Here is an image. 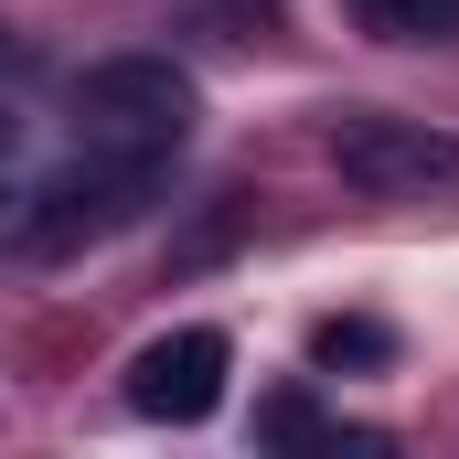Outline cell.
<instances>
[{
	"mask_svg": "<svg viewBox=\"0 0 459 459\" xmlns=\"http://www.w3.org/2000/svg\"><path fill=\"white\" fill-rule=\"evenodd\" d=\"M225 363H235V342L214 321H182V332H160V342L128 363V406L160 417V428H204L225 406Z\"/></svg>",
	"mask_w": 459,
	"mask_h": 459,
	"instance_id": "4",
	"label": "cell"
},
{
	"mask_svg": "<svg viewBox=\"0 0 459 459\" xmlns=\"http://www.w3.org/2000/svg\"><path fill=\"white\" fill-rule=\"evenodd\" d=\"M193 75L182 65H160V54H108V65H86L75 75V139L86 150H117V160H182V139H193Z\"/></svg>",
	"mask_w": 459,
	"mask_h": 459,
	"instance_id": "1",
	"label": "cell"
},
{
	"mask_svg": "<svg viewBox=\"0 0 459 459\" xmlns=\"http://www.w3.org/2000/svg\"><path fill=\"white\" fill-rule=\"evenodd\" d=\"M332 171L363 204H449L459 214V128H428V117L352 108L332 128Z\"/></svg>",
	"mask_w": 459,
	"mask_h": 459,
	"instance_id": "3",
	"label": "cell"
},
{
	"mask_svg": "<svg viewBox=\"0 0 459 459\" xmlns=\"http://www.w3.org/2000/svg\"><path fill=\"white\" fill-rule=\"evenodd\" d=\"M150 193H160V160H117V150H86V139H75V160L22 193L11 235H22L32 256H75V246H97V235L139 225Z\"/></svg>",
	"mask_w": 459,
	"mask_h": 459,
	"instance_id": "2",
	"label": "cell"
},
{
	"mask_svg": "<svg viewBox=\"0 0 459 459\" xmlns=\"http://www.w3.org/2000/svg\"><path fill=\"white\" fill-rule=\"evenodd\" d=\"M0 54H11V22H0Z\"/></svg>",
	"mask_w": 459,
	"mask_h": 459,
	"instance_id": "8",
	"label": "cell"
},
{
	"mask_svg": "<svg viewBox=\"0 0 459 459\" xmlns=\"http://www.w3.org/2000/svg\"><path fill=\"white\" fill-rule=\"evenodd\" d=\"M374 43H459V0H342Z\"/></svg>",
	"mask_w": 459,
	"mask_h": 459,
	"instance_id": "5",
	"label": "cell"
},
{
	"mask_svg": "<svg viewBox=\"0 0 459 459\" xmlns=\"http://www.w3.org/2000/svg\"><path fill=\"white\" fill-rule=\"evenodd\" d=\"M385 352H395L385 321H321L310 332V363H385Z\"/></svg>",
	"mask_w": 459,
	"mask_h": 459,
	"instance_id": "7",
	"label": "cell"
},
{
	"mask_svg": "<svg viewBox=\"0 0 459 459\" xmlns=\"http://www.w3.org/2000/svg\"><path fill=\"white\" fill-rule=\"evenodd\" d=\"M256 438H267V449H374L363 428H332L310 395H267V406H256Z\"/></svg>",
	"mask_w": 459,
	"mask_h": 459,
	"instance_id": "6",
	"label": "cell"
}]
</instances>
